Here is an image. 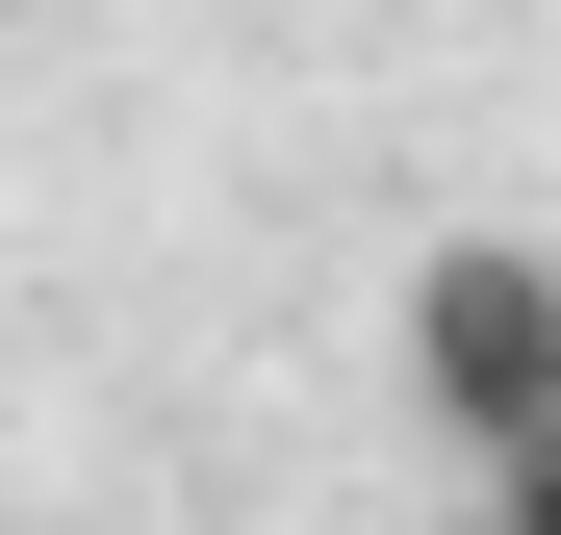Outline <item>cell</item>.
<instances>
[{
    "label": "cell",
    "instance_id": "6da1fadb",
    "mask_svg": "<svg viewBox=\"0 0 561 535\" xmlns=\"http://www.w3.org/2000/svg\"><path fill=\"white\" fill-rule=\"evenodd\" d=\"M409 383H434V433H459V460H561V255L459 230L434 281H409Z\"/></svg>",
    "mask_w": 561,
    "mask_h": 535
},
{
    "label": "cell",
    "instance_id": "7a4b0ae2",
    "mask_svg": "<svg viewBox=\"0 0 561 535\" xmlns=\"http://www.w3.org/2000/svg\"><path fill=\"white\" fill-rule=\"evenodd\" d=\"M485 535H561V460H485Z\"/></svg>",
    "mask_w": 561,
    "mask_h": 535
}]
</instances>
